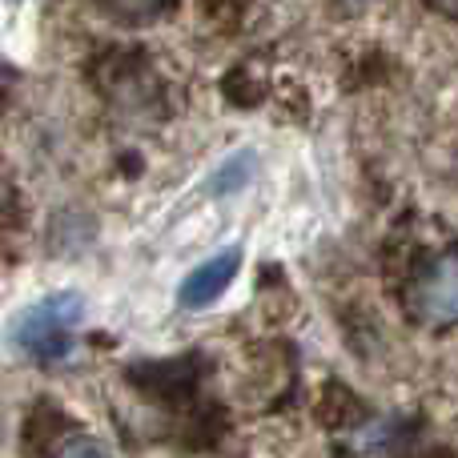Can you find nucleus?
Segmentation results:
<instances>
[{
    "label": "nucleus",
    "instance_id": "1",
    "mask_svg": "<svg viewBox=\"0 0 458 458\" xmlns=\"http://www.w3.org/2000/svg\"><path fill=\"white\" fill-rule=\"evenodd\" d=\"M81 314H85V301H81L77 293H53V298H45L40 306L24 310L13 338L29 358L53 362V358L69 354L72 330L81 326Z\"/></svg>",
    "mask_w": 458,
    "mask_h": 458
},
{
    "label": "nucleus",
    "instance_id": "2",
    "mask_svg": "<svg viewBox=\"0 0 458 458\" xmlns=\"http://www.w3.org/2000/svg\"><path fill=\"white\" fill-rule=\"evenodd\" d=\"M406 310L430 330L458 326V250L430 258L406 285Z\"/></svg>",
    "mask_w": 458,
    "mask_h": 458
},
{
    "label": "nucleus",
    "instance_id": "3",
    "mask_svg": "<svg viewBox=\"0 0 458 458\" xmlns=\"http://www.w3.org/2000/svg\"><path fill=\"white\" fill-rule=\"evenodd\" d=\"M237 266H242V253L237 250H222V253H214L209 261H201V266L182 282V306H190V310L209 306V301H214L217 293L233 282Z\"/></svg>",
    "mask_w": 458,
    "mask_h": 458
},
{
    "label": "nucleus",
    "instance_id": "4",
    "mask_svg": "<svg viewBox=\"0 0 458 458\" xmlns=\"http://www.w3.org/2000/svg\"><path fill=\"white\" fill-rule=\"evenodd\" d=\"M177 0H97L105 16H113L117 24H129V29H141V24L161 21L165 13H174Z\"/></svg>",
    "mask_w": 458,
    "mask_h": 458
},
{
    "label": "nucleus",
    "instance_id": "5",
    "mask_svg": "<svg viewBox=\"0 0 458 458\" xmlns=\"http://www.w3.org/2000/svg\"><path fill=\"white\" fill-rule=\"evenodd\" d=\"M24 229V206H21V193H16L13 182V169L0 161V253L21 237Z\"/></svg>",
    "mask_w": 458,
    "mask_h": 458
},
{
    "label": "nucleus",
    "instance_id": "6",
    "mask_svg": "<svg viewBox=\"0 0 458 458\" xmlns=\"http://www.w3.org/2000/svg\"><path fill=\"white\" fill-rule=\"evenodd\" d=\"M250 169H253V157H245V153H237L233 161H225V165L214 174V182H209V190H214V193H233V190H242V185H245V177H250Z\"/></svg>",
    "mask_w": 458,
    "mask_h": 458
},
{
    "label": "nucleus",
    "instance_id": "7",
    "mask_svg": "<svg viewBox=\"0 0 458 458\" xmlns=\"http://www.w3.org/2000/svg\"><path fill=\"white\" fill-rule=\"evenodd\" d=\"M56 458H109V451H105L97 438H85V435H81V438H69V443L56 451Z\"/></svg>",
    "mask_w": 458,
    "mask_h": 458
},
{
    "label": "nucleus",
    "instance_id": "8",
    "mask_svg": "<svg viewBox=\"0 0 458 458\" xmlns=\"http://www.w3.org/2000/svg\"><path fill=\"white\" fill-rule=\"evenodd\" d=\"M8 97H13V69L0 61V109L8 105Z\"/></svg>",
    "mask_w": 458,
    "mask_h": 458
},
{
    "label": "nucleus",
    "instance_id": "9",
    "mask_svg": "<svg viewBox=\"0 0 458 458\" xmlns=\"http://www.w3.org/2000/svg\"><path fill=\"white\" fill-rule=\"evenodd\" d=\"M435 13H443V16H451V21H458V0H427Z\"/></svg>",
    "mask_w": 458,
    "mask_h": 458
}]
</instances>
